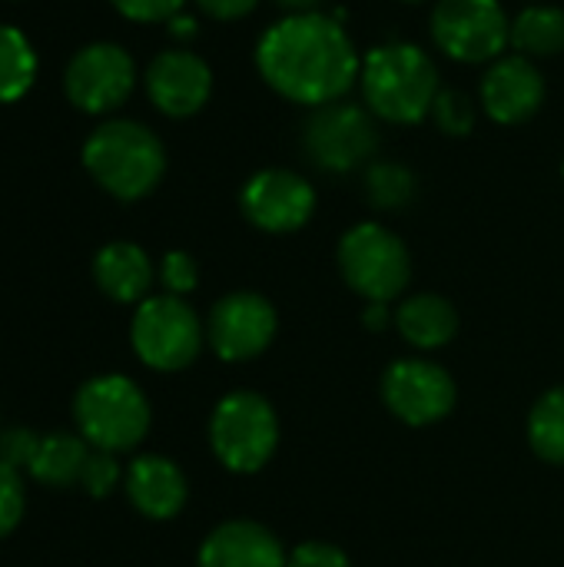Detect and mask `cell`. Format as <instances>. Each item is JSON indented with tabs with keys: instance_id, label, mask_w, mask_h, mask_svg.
<instances>
[{
	"instance_id": "cell-23",
	"label": "cell",
	"mask_w": 564,
	"mask_h": 567,
	"mask_svg": "<svg viewBox=\"0 0 564 567\" xmlns=\"http://www.w3.org/2000/svg\"><path fill=\"white\" fill-rule=\"evenodd\" d=\"M529 445L532 452L548 462L564 465V385L545 392L529 415Z\"/></svg>"
},
{
	"instance_id": "cell-15",
	"label": "cell",
	"mask_w": 564,
	"mask_h": 567,
	"mask_svg": "<svg viewBox=\"0 0 564 567\" xmlns=\"http://www.w3.org/2000/svg\"><path fill=\"white\" fill-rule=\"evenodd\" d=\"M545 103V76L539 73L535 60L522 53H509L492 60L482 76V110L502 123L519 126L529 123Z\"/></svg>"
},
{
	"instance_id": "cell-2",
	"label": "cell",
	"mask_w": 564,
	"mask_h": 567,
	"mask_svg": "<svg viewBox=\"0 0 564 567\" xmlns=\"http://www.w3.org/2000/svg\"><path fill=\"white\" fill-rule=\"evenodd\" d=\"M359 86L366 110L386 123L416 126L432 116L439 70L419 43H382L362 56Z\"/></svg>"
},
{
	"instance_id": "cell-28",
	"label": "cell",
	"mask_w": 564,
	"mask_h": 567,
	"mask_svg": "<svg viewBox=\"0 0 564 567\" xmlns=\"http://www.w3.org/2000/svg\"><path fill=\"white\" fill-rule=\"evenodd\" d=\"M160 279H163V286H166L170 296H180V299H183V296L193 292L196 282H199L196 259H193L189 252H180V249L166 252V256H163V266H160Z\"/></svg>"
},
{
	"instance_id": "cell-20",
	"label": "cell",
	"mask_w": 564,
	"mask_h": 567,
	"mask_svg": "<svg viewBox=\"0 0 564 567\" xmlns=\"http://www.w3.org/2000/svg\"><path fill=\"white\" fill-rule=\"evenodd\" d=\"M86 458H90V445L83 442V435L50 432L40 439V452L30 465V475L47 488H70L80 482Z\"/></svg>"
},
{
	"instance_id": "cell-24",
	"label": "cell",
	"mask_w": 564,
	"mask_h": 567,
	"mask_svg": "<svg viewBox=\"0 0 564 567\" xmlns=\"http://www.w3.org/2000/svg\"><path fill=\"white\" fill-rule=\"evenodd\" d=\"M419 179L402 163H372L366 169V196L376 209L399 213L416 199Z\"/></svg>"
},
{
	"instance_id": "cell-36",
	"label": "cell",
	"mask_w": 564,
	"mask_h": 567,
	"mask_svg": "<svg viewBox=\"0 0 564 567\" xmlns=\"http://www.w3.org/2000/svg\"><path fill=\"white\" fill-rule=\"evenodd\" d=\"M399 3H422V0H399Z\"/></svg>"
},
{
	"instance_id": "cell-7",
	"label": "cell",
	"mask_w": 564,
	"mask_h": 567,
	"mask_svg": "<svg viewBox=\"0 0 564 567\" xmlns=\"http://www.w3.org/2000/svg\"><path fill=\"white\" fill-rule=\"evenodd\" d=\"M203 322L180 296H150L136 306L130 342L143 365L156 372H180L196 362L203 349Z\"/></svg>"
},
{
	"instance_id": "cell-21",
	"label": "cell",
	"mask_w": 564,
	"mask_h": 567,
	"mask_svg": "<svg viewBox=\"0 0 564 567\" xmlns=\"http://www.w3.org/2000/svg\"><path fill=\"white\" fill-rule=\"evenodd\" d=\"M512 47L529 56V60H542V56H555L564 50V10L552 3H535L525 7L515 20H512Z\"/></svg>"
},
{
	"instance_id": "cell-12",
	"label": "cell",
	"mask_w": 564,
	"mask_h": 567,
	"mask_svg": "<svg viewBox=\"0 0 564 567\" xmlns=\"http://www.w3.org/2000/svg\"><path fill=\"white\" fill-rule=\"evenodd\" d=\"M276 329L279 319L266 296L229 292L213 306L206 322V339L223 362H249L273 346Z\"/></svg>"
},
{
	"instance_id": "cell-13",
	"label": "cell",
	"mask_w": 564,
	"mask_h": 567,
	"mask_svg": "<svg viewBox=\"0 0 564 567\" xmlns=\"http://www.w3.org/2000/svg\"><path fill=\"white\" fill-rule=\"evenodd\" d=\"M243 216L273 236L302 229L316 213V189L309 179L289 169H259L239 193Z\"/></svg>"
},
{
	"instance_id": "cell-6",
	"label": "cell",
	"mask_w": 564,
	"mask_h": 567,
	"mask_svg": "<svg viewBox=\"0 0 564 567\" xmlns=\"http://www.w3.org/2000/svg\"><path fill=\"white\" fill-rule=\"evenodd\" d=\"M336 259L346 286L366 302H392L412 279L406 243L379 223H359L342 233Z\"/></svg>"
},
{
	"instance_id": "cell-22",
	"label": "cell",
	"mask_w": 564,
	"mask_h": 567,
	"mask_svg": "<svg viewBox=\"0 0 564 567\" xmlns=\"http://www.w3.org/2000/svg\"><path fill=\"white\" fill-rule=\"evenodd\" d=\"M37 76V53L30 40L17 30L0 23V103L20 100Z\"/></svg>"
},
{
	"instance_id": "cell-3",
	"label": "cell",
	"mask_w": 564,
	"mask_h": 567,
	"mask_svg": "<svg viewBox=\"0 0 564 567\" xmlns=\"http://www.w3.org/2000/svg\"><path fill=\"white\" fill-rule=\"evenodd\" d=\"M83 166L100 189L133 203L156 189L166 173V150L160 136L136 120H110L83 143Z\"/></svg>"
},
{
	"instance_id": "cell-18",
	"label": "cell",
	"mask_w": 564,
	"mask_h": 567,
	"mask_svg": "<svg viewBox=\"0 0 564 567\" xmlns=\"http://www.w3.org/2000/svg\"><path fill=\"white\" fill-rule=\"evenodd\" d=\"M93 279L113 302H143L153 286V262L136 243H110L93 259Z\"/></svg>"
},
{
	"instance_id": "cell-16",
	"label": "cell",
	"mask_w": 564,
	"mask_h": 567,
	"mask_svg": "<svg viewBox=\"0 0 564 567\" xmlns=\"http://www.w3.org/2000/svg\"><path fill=\"white\" fill-rule=\"evenodd\" d=\"M130 505L150 522H170L183 512L189 498L186 475L176 462L163 455H140L130 462L123 478Z\"/></svg>"
},
{
	"instance_id": "cell-32",
	"label": "cell",
	"mask_w": 564,
	"mask_h": 567,
	"mask_svg": "<svg viewBox=\"0 0 564 567\" xmlns=\"http://www.w3.org/2000/svg\"><path fill=\"white\" fill-rule=\"evenodd\" d=\"M196 3L213 20H239L259 7V0H196Z\"/></svg>"
},
{
	"instance_id": "cell-35",
	"label": "cell",
	"mask_w": 564,
	"mask_h": 567,
	"mask_svg": "<svg viewBox=\"0 0 564 567\" xmlns=\"http://www.w3.org/2000/svg\"><path fill=\"white\" fill-rule=\"evenodd\" d=\"M279 7H286L289 13H319L322 0H276Z\"/></svg>"
},
{
	"instance_id": "cell-1",
	"label": "cell",
	"mask_w": 564,
	"mask_h": 567,
	"mask_svg": "<svg viewBox=\"0 0 564 567\" xmlns=\"http://www.w3.org/2000/svg\"><path fill=\"white\" fill-rule=\"evenodd\" d=\"M256 70L289 103L326 106L359 80L362 60L346 27L329 13H289L256 43Z\"/></svg>"
},
{
	"instance_id": "cell-8",
	"label": "cell",
	"mask_w": 564,
	"mask_h": 567,
	"mask_svg": "<svg viewBox=\"0 0 564 567\" xmlns=\"http://www.w3.org/2000/svg\"><path fill=\"white\" fill-rule=\"evenodd\" d=\"M435 47L459 63H492L512 43L502 0H439L432 10Z\"/></svg>"
},
{
	"instance_id": "cell-5",
	"label": "cell",
	"mask_w": 564,
	"mask_h": 567,
	"mask_svg": "<svg viewBox=\"0 0 564 567\" xmlns=\"http://www.w3.org/2000/svg\"><path fill=\"white\" fill-rule=\"evenodd\" d=\"M209 445L223 468L253 475L269 465L279 445V419L266 395L229 392L209 415Z\"/></svg>"
},
{
	"instance_id": "cell-31",
	"label": "cell",
	"mask_w": 564,
	"mask_h": 567,
	"mask_svg": "<svg viewBox=\"0 0 564 567\" xmlns=\"http://www.w3.org/2000/svg\"><path fill=\"white\" fill-rule=\"evenodd\" d=\"M126 20L136 23H160V20H173L183 10V0H110Z\"/></svg>"
},
{
	"instance_id": "cell-30",
	"label": "cell",
	"mask_w": 564,
	"mask_h": 567,
	"mask_svg": "<svg viewBox=\"0 0 564 567\" xmlns=\"http://www.w3.org/2000/svg\"><path fill=\"white\" fill-rule=\"evenodd\" d=\"M286 567H352L349 555L339 545L329 542H302L299 548L289 551Z\"/></svg>"
},
{
	"instance_id": "cell-11",
	"label": "cell",
	"mask_w": 564,
	"mask_h": 567,
	"mask_svg": "<svg viewBox=\"0 0 564 567\" xmlns=\"http://www.w3.org/2000/svg\"><path fill=\"white\" fill-rule=\"evenodd\" d=\"M136 86V63L116 43H90L76 50L63 73L70 103L83 113H110L126 103Z\"/></svg>"
},
{
	"instance_id": "cell-34",
	"label": "cell",
	"mask_w": 564,
	"mask_h": 567,
	"mask_svg": "<svg viewBox=\"0 0 564 567\" xmlns=\"http://www.w3.org/2000/svg\"><path fill=\"white\" fill-rule=\"evenodd\" d=\"M166 27H170V33H173L176 40H193V37H196V20L186 17V13H176L173 20H166Z\"/></svg>"
},
{
	"instance_id": "cell-17",
	"label": "cell",
	"mask_w": 564,
	"mask_h": 567,
	"mask_svg": "<svg viewBox=\"0 0 564 567\" xmlns=\"http://www.w3.org/2000/svg\"><path fill=\"white\" fill-rule=\"evenodd\" d=\"M283 542L256 522H223L199 545L196 567H286Z\"/></svg>"
},
{
	"instance_id": "cell-10",
	"label": "cell",
	"mask_w": 564,
	"mask_h": 567,
	"mask_svg": "<svg viewBox=\"0 0 564 567\" xmlns=\"http://www.w3.org/2000/svg\"><path fill=\"white\" fill-rule=\"evenodd\" d=\"M455 379L429 359H399L382 375V402L406 425H435L455 409Z\"/></svg>"
},
{
	"instance_id": "cell-19",
	"label": "cell",
	"mask_w": 564,
	"mask_h": 567,
	"mask_svg": "<svg viewBox=\"0 0 564 567\" xmlns=\"http://www.w3.org/2000/svg\"><path fill=\"white\" fill-rule=\"evenodd\" d=\"M396 326L402 332V339L422 352L442 349L455 339L459 332V312L445 296L435 292H419L409 296L399 312H396Z\"/></svg>"
},
{
	"instance_id": "cell-27",
	"label": "cell",
	"mask_w": 564,
	"mask_h": 567,
	"mask_svg": "<svg viewBox=\"0 0 564 567\" xmlns=\"http://www.w3.org/2000/svg\"><path fill=\"white\" fill-rule=\"evenodd\" d=\"M23 505H27V498H23L20 472L0 462V542H3L17 525H20V518H23Z\"/></svg>"
},
{
	"instance_id": "cell-26",
	"label": "cell",
	"mask_w": 564,
	"mask_h": 567,
	"mask_svg": "<svg viewBox=\"0 0 564 567\" xmlns=\"http://www.w3.org/2000/svg\"><path fill=\"white\" fill-rule=\"evenodd\" d=\"M123 478H126V475H123L116 455H113V452L93 449L90 458H86V465H83L80 485H83V492H86L90 498H106V495L116 492V485H120Z\"/></svg>"
},
{
	"instance_id": "cell-14",
	"label": "cell",
	"mask_w": 564,
	"mask_h": 567,
	"mask_svg": "<svg viewBox=\"0 0 564 567\" xmlns=\"http://www.w3.org/2000/svg\"><path fill=\"white\" fill-rule=\"evenodd\" d=\"M209 93H213V70L193 50H180V47L163 50L146 66V96L160 113L173 120L199 113Z\"/></svg>"
},
{
	"instance_id": "cell-29",
	"label": "cell",
	"mask_w": 564,
	"mask_h": 567,
	"mask_svg": "<svg viewBox=\"0 0 564 567\" xmlns=\"http://www.w3.org/2000/svg\"><path fill=\"white\" fill-rule=\"evenodd\" d=\"M37 452H40V435L33 429H7V432H0V462L3 465H10L17 472L20 468L30 472Z\"/></svg>"
},
{
	"instance_id": "cell-25",
	"label": "cell",
	"mask_w": 564,
	"mask_h": 567,
	"mask_svg": "<svg viewBox=\"0 0 564 567\" xmlns=\"http://www.w3.org/2000/svg\"><path fill=\"white\" fill-rule=\"evenodd\" d=\"M432 120L445 136H469L475 130L479 110L472 103L469 93L462 90H439L435 103H432Z\"/></svg>"
},
{
	"instance_id": "cell-4",
	"label": "cell",
	"mask_w": 564,
	"mask_h": 567,
	"mask_svg": "<svg viewBox=\"0 0 564 567\" xmlns=\"http://www.w3.org/2000/svg\"><path fill=\"white\" fill-rule=\"evenodd\" d=\"M76 435L100 452H130L150 432V402L143 389L126 375L86 379L73 395Z\"/></svg>"
},
{
	"instance_id": "cell-33",
	"label": "cell",
	"mask_w": 564,
	"mask_h": 567,
	"mask_svg": "<svg viewBox=\"0 0 564 567\" xmlns=\"http://www.w3.org/2000/svg\"><path fill=\"white\" fill-rule=\"evenodd\" d=\"M389 302H369L366 306V312H362V322H366V329H372V332H382L386 326H389Z\"/></svg>"
},
{
	"instance_id": "cell-37",
	"label": "cell",
	"mask_w": 564,
	"mask_h": 567,
	"mask_svg": "<svg viewBox=\"0 0 564 567\" xmlns=\"http://www.w3.org/2000/svg\"><path fill=\"white\" fill-rule=\"evenodd\" d=\"M562 176H564V159H562Z\"/></svg>"
},
{
	"instance_id": "cell-9",
	"label": "cell",
	"mask_w": 564,
	"mask_h": 567,
	"mask_svg": "<svg viewBox=\"0 0 564 567\" xmlns=\"http://www.w3.org/2000/svg\"><path fill=\"white\" fill-rule=\"evenodd\" d=\"M302 150L322 173H349L366 166L379 150V130L372 113L356 103L316 106L302 130Z\"/></svg>"
}]
</instances>
